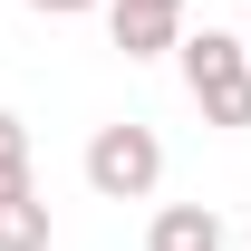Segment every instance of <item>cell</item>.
<instances>
[{"mask_svg": "<svg viewBox=\"0 0 251 251\" xmlns=\"http://www.w3.org/2000/svg\"><path fill=\"white\" fill-rule=\"evenodd\" d=\"M174 58H184V87L203 106V126H251V49L232 29H184Z\"/></svg>", "mask_w": 251, "mask_h": 251, "instance_id": "cell-1", "label": "cell"}, {"mask_svg": "<svg viewBox=\"0 0 251 251\" xmlns=\"http://www.w3.org/2000/svg\"><path fill=\"white\" fill-rule=\"evenodd\" d=\"M164 184V135L155 126H97L87 135V193H106V203H145V193Z\"/></svg>", "mask_w": 251, "mask_h": 251, "instance_id": "cell-2", "label": "cell"}, {"mask_svg": "<svg viewBox=\"0 0 251 251\" xmlns=\"http://www.w3.org/2000/svg\"><path fill=\"white\" fill-rule=\"evenodd\" d=\"M145 251H222V213L213 203H164L145 222Z\"/></svg>", "mask_w": 251, "mask_h": 251, "instance_id": "cell-3", "label": "cell"}, {"mask_svg": "<svg viewBox=\"0 0 251 251\" xmlns=\"http://www.w3.org/2000/svg\"><path fill=\"white\" fill-rule=\"evenodd\" d=\"M106 39H116L126 58H164V49L184 39V20H155V10H116V0H106Z\"/></svg>", "mask_w": 251, "mask_h": 251, "instance_id": "cell-4", "label": "cell"}, {"mask_svg": "<svg viewBox=\"0 0 251 251\" xmlns=\"http://www.w3.org/2000/svg\"><path fill=\"white\" fill-rule=\"evenodd\" d=\"M49 232H58V222H49L39 193H10V203H0V251H49Z\"/></svg>", "mask_w": 251, "mask_h": 251, "instance_id": "cell-5", "label": "cell"}, {"mask_svg": "<svg viewBox=\"0 0 251 251\" xmlns=\"http://www.w3.org/2000/svg\"><path fill=\"white\" fill-rule=\"evenodd\" d=\"M10 193H39V184H29V126L0 106V203H10Z\"/></svg>", "mask_w": 251, "mask_h": 251, "instance_id": "cell-6", "label": "cell"}, {"mask_svg": "<svg viewBox=\"0 0 251 251\" xmlns=\"http://www.w3.org/2000/svg\"><path fill=\"white\" fill-rule=\"evenodd\" d=\"M116 10H155V20H184V0H116Z\"/></svg>", "mask_w": 251, "mask_h": 251, "instance_id": "cell-7", "label": "cell"}, {"mask_svg": "<svg viewBox=\"0 0 251 251\" xmlns=\"http://www.w3.org/2000/svg\"><path fill=\"white\" fill-rule=\"evenodd\" d=\"M29 10H49V20H77V10H97V0H29Z\"/></svg>", "mask_w": 251, "mask_h": 251, "instance_id": "cell-8", "label": "cell"}, {"mask_svg": "<svg viewBox=\"0 0 251 251\" xmlns=\"http://www.w3.org/2000/svg\"><path fill=\"white\" fill-rule=\"evenodd\" d=\"M242 242H251V222H242Z\"/></svg>", "mask_w": 251, "mask_h": 251, "instance_id": "cell-9", "label": "cell"}, {"mask_svg": "<svg viewBox=\"0 0 251 251\" xmlns=\"http://www.w3.org/2000/svg\"><path fill=\"white\" fill-rule=\"evenodd\" d=\"M242 49H251V39H242Z\"/></svg>", "mask_w": 251, "mask_h": 251, "instance_id": "cell-10", "label": "cell"}]
</instances>
